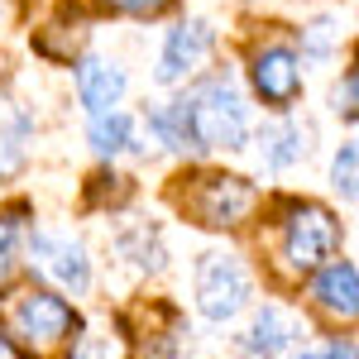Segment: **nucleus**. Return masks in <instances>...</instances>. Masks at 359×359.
<instances>
[{
    "label": "nucleus",
    "mask_w": 359,
    "mask_h": 359,
    "mask_svg": "<svg viewBox=\"0 0 359 359\" xmlns=\"http://www.w3.org/2000/svg\"><path fill=\"white\" fill-rule=\"evenodd\" d=\"M0 359H10V350H5V345H0Z\"/></svg>",
    "instance_id": "obj_24"
},
{
    "label": "nucleus",
    "mask_w": 359,
    "mask_h": 359,
    "mask_svg": "<svg viewBox=\"0 0 359 359\" xmlns=\"http://www.w3.org/2000/svg\"><path fill=\"white\" fill-rule=\"evenodd\" d=\"M335 249H340V221H335L321 201H297V206L283 216L278 259H283L292 273L326 269V259H335Z\"/></svg>",
    "instance_id": "obj_3"
},
{
    "label": "nucleus",
    "mask_w": 359,
    "mask_h": 359,
    "mask_svg": "<svg viewBox=\"0 0 359 359\" xmlns=\"http://www.w3.org/2000/svg\"><path fill=\"white\" fill-rule=\"evenodd\" d=\"M149 135L172 154H206V149H245L249 139V106L230 72L196 82L187 96L154 106L144 115Z\"/></svg>",
    "instance_id": "obj_1"
},
{
    "label": "nucleus",
    "mask_w": 359,
    "mask_h": 359,
    "mask_svg": "<svg viewBox=\"0 0 359 359\" xmlns=\"http://www.w3.org/2000/svg\"><path fill=\"white\" fill-rule=\"evenodd\" d=\"M331 187L345 196V201H355V187H359V149H355V139H345V144H340V154H335Z\"/></svg>",
    "instance_id": "obj_18"
},
{
    "label": "nucleus",
    "mask_w": 359,
    "mask_h": 359,
    "mask_svg": "<svg viewBox=\"0 0 359 359\" xmlns=\"http://www.w3.org/2000/svg\"><path fill=\"white\" fill-rule=\"evenodd\" d=\"M326 359H355V345L350 340H335V345H326Z\"/></svg>",
    "instance_id": "obj_22"
},
{
    "label": "nucleus",
    "mask_w": 359,
    "mask_h": 359,
    "mask_svg": "<svg viewBox=\"0 0 359 359\" xmlns=\"http://www.w3.org/2000/svg\"><path fill=\"white\" fill-rule=\"evenodd\" d=\"M20 240H25V206L0 211V287H10L20 273Z\"/></svg>",
    "instance_id": "obj_16"
},
{
    "label": "nucleus",
    "mask_w": 359,
    "mask_h": 359,
    "mask_svg": "<svg viewBox=\"0 0 359 359\" xmlns=\"http://www.w3.org/2000/svg\"><path fill=\"white\" fill-rule=\"evenodd\" d=\"M287 359H326V350H297V355H287Z\"/></svg>",
    "instance_id": "obj_23"
},
{
    "label": "nucleus",
    "mask_w": 359,
    "mask_h": 359,
    "mask_svg": "<svg viewBox=\"0 0 359 359\" xmlns=\"http://www.w3.org/2000/svg\"><path fill=\"white\" fill-rule=\"evenodd\" d=\"M306 139H311L306 125H297V120H273V125L259 130V158H264L269 172H287L297 158H306V149H311Z\"/></svg>",
    "instance_id": "obj_11"
},
{
    "label": "nucleus",
    "mask_w": 359,
    "mask_h": 359,
    "mask_svg": "<svg viewBox=\"0 0 359 359\" xmlns=\"http://www.w3.org/2000/svg\"><path fill=\"white\" fill-rule=\"evenodd\" d=\"M115 249H120V259L135 269V273H158L163 269V240H158V230L144 221H130L120 225V235H115Z\"/></svg>",
    "instance_id": "obj_14"
},
{
    "label": "nucleus",
    "mask_w": 359,
    "mask_h": 359,
    "mask_svg": "<svg viewBox=\"0 0 359 359\" xmlns=\"http://www.w3.org/2000/svg\"><path fill=\"white\" fill-rule=\"evenodd\" d=\"M355 96H359V77H355V67L340 77V86L331 91V111L335 115H345V120H355Z\"/></svg>",
    "instance_id": "obj_19"
},
{
    "label": "nucleus",
    "mask_w": 359,
    "mask_h": 359,
    "mask_svg": "<svg viewBox=\"0 0 359 359\" xmlns=\"http://www.w3.org/2000/svg\"><path fill=\"white\" fill-rule=\"evenodd\" d=\"M249 77H254V91L264 96V106H273V111H292V101H297V91H302V62H297L292 48L269 43V48L254 53Z\"/></svg>",
    "instance_id": "obj_7"
},
{
    "label": "nucleus",
    "mask_w": 359,
    "mask_h": 359,
    "mask_svg": "<svg viewBox=\"0 0 359 359\" xmlns=\"http://www.w3.org/2000/svg\"><path fill=\"white\" fill-rule=\"evenodd\" d=\"M192 292H196V311H201L206 321L225 326V321H235L249 306L254 278H249L240 254H230V249H206V254L196 259V269H192Z\"/></svg>",
    "instance_id": "obj_2"
},
{
    "label": "nucleus",
    "mask_w": 359,
    "mask_h": 359,
    "mask_svg": "<svg viewBox=\"0 0 359 359\" xmlns=\"http://www.w3.org/2000/svg\"><path fill=\"white\" fill-rule=\"evenodd\" d=\"M335 43H340V20L335 15H321L316 25L302 29V57L306 62H326Z\"/></svg>",
    "instance_id": "obj_17"
},
{
    "label": "nucleus",
    "mask_w": 359,
    "mask_h": 359,
    "mask_svg": "<svg viewBox=\"0 0 359 359\" xmlns=\"http://www.w3.org/2000/svg\"><path fill=\"white\" fill-rule=\"evenodd\" d=\"M10 335L34 350V355H48V350H62L67 340L77 345V311L62 302L57 292H29L15 302L10 311Z\"/></svg>",
    "instance_id": "obj_4"
},
{
    "label": "nucleus",
    "mask_w": 359,
    "mask_h": 359,
    "mask_svg": "<svg viewBox=\"0 0 359 359\" xmlns=\"http://www.w3.org/2000/svg\"><path fill=\"white\" fill-rule=\"evenodd\" d=\"M72 359H111V345L106 340H77L72 345Z\"/></svg>",
    "instance_id": "obj_21"
},
{
    "label": "nucleus",
    "mask_w": 359,
    "mask_h": 359,
    "mask_svg": "<svg viewBox=\"0 0 359 359\" xmlns=\"http://www.w3.org/2000/svg\"><path fill=\"white\" fill-rule=\"evenodd\" d=\"M311 297L326 306L331 316H355L359 311V269L350 259H340V264H326L321 273H316V287H311Z\"/></svg>",
    "instance_id": "obj_12"
},
{
    "label": "nucleus",
    "mask_w": 359,
    "mask_h": 359,
    "mask_svg": "<svg viewBox=\"0 0 359 359\" xmlns=\"http://www.w3.org/2000/svg\"><path fill=\"white\" fill-rule=\"evenodd\" d=\"M111 10H125V15H158L168 10V0H106Z\"/></svg>",
    "instance_id": "obj_20"
},
{
    "label": "nucleus",
    "mask_w": 359,
    "mask_h": 359,
    "mask_svg": "<svg viewBox=\"0 0 359 359\" xmlns=\"http://www.w3.org/2000/svg\"><path fill=\"white\" fill-rule=\"evenodd\" d=\"M302 335V321L292 316V311H283V306H259L254 311V321H249L245 331V355L249 359H278L283 350H292V340Z\"/></svg>",
    "instance_id": "obj_10"
},
{
    "label": "nucleus",
    "mask_w": 359,
    "mask_h": 359,
    "mask_svg": "<svg viewBox=\"0 0 359 359\" xmlns=\"http://www.w3.org/2000/svg\"><path fill=\"white\" fill-rule=\"evenodd\" d=\"M254 201H259V192L249 187L245 177H235V172H211L206 182H201V192H196V216H201V225H216V230H225V225H240L254 211Z\"/></svg>",
    "instance_id": "obj_8"
},
{
    "label": "nucleus",
    "mask_w": 359,
    "mask_h": 359,
    "mask_svg": "<svg viewBox=\"0 0 359 359\" xmlns=\"http://www.w3.org/2000/svg\"><path fill=\"white\" fill-rule=\"evenodd\" d=\"M211 43H216V29L206 25L201 15L182 20V25H172V29H168V39H163V53H158V67H154V82H158V86H177L182 77H192L196 67L206 62Z\"/></svg>",
    "instance_id": "obj_6"
},
{
    "label": "nucleus",
    "mask_w": 359,
    "mask_h": 359,
    "mask_svg": "<svg viewBox=\"0 0 359 359\" xmlns=\"http://www.w3.org/2000/svg\"><path fill=\"white\" fill-rule=\"evenodd\" d=\"M29 264L72 297H82L91 287V259L72 230H34L29 235Z\"/></svg>",
    "instance_id": "obj_5"
},
{
    "label": "nucleus",
    "mask_w": 359,
    "mask_h": 359,
    "mask_svg": "<svg viewBox=\"0 0 359 359\" xmlns=\"http://www.w3.org/2000/svg\"><path fill=\"white\" fill-rule=\"evenodd\" d=\"M34 139V120L25 106L10 101V91H0V172H20Z\"/></svg>",
    "instance_id": "obj_13"
},
{
    "label": "nucleus",
    "mask_w": 359,
    "mask_h": 359,
    "mask_svg": "<svg viewBox=\"0 0 359 359\" xmlns=\"http://www.w3.org/2000/svg\"><path fill=\"white\" fill-rule=\"evenodd\" d=\"M135 115L125 111H106V115H91V130H86V144L101 154V158H115V154H125V149H144L135 135Z\"/></svg>",
    "instance_id": "obj_15"
},
{
    "label": "nucleus",
    "mask_w": 359,
    "mask_h": 359,
    "mask_svg": "<svg viewBox=\"0 0 359 359\" xmlns=\"http://www.w3.org/2000/svg\"><path fill=\"white\" fill-rule=\"evenodd\" d=\"M125 67L111 62V57H82L77 62V101H82L86 115H106L120 106L125 96Z\"/></svg>",
    "instance_id": "obj_9"
}]
</instances>
